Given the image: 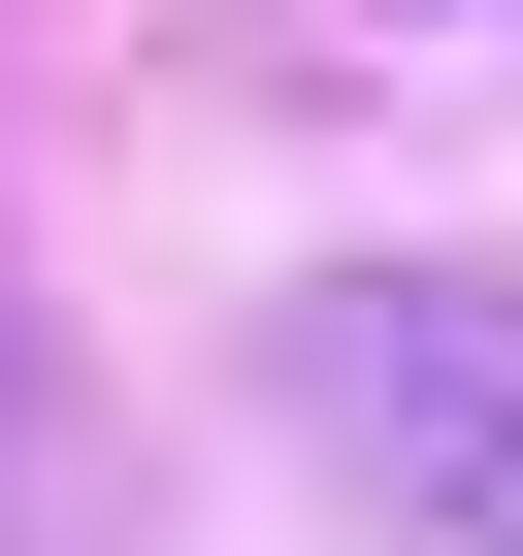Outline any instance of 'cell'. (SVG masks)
I'll return each mask as SVG.
<instances>
[{"label": "cell", "mask_w": 523, "mask_h": 556, "mask_svg": "<svg viewBox=\"0 0 523 556\" xmlns=\"http://www.w3.org/2000/svg\"><path fill=\"white\" fill-rule=\"evenodd\" d=\"M295 426L425 556H523V295H490V262H328V295H295Z\"/></svg>", "instance_id": "obj_1"}]
</instances>
